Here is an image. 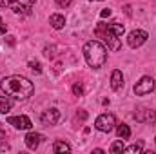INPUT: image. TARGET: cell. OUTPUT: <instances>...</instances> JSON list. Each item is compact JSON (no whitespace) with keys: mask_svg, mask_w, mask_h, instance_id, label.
Returning <instances> with one entry per match:
<instances>
[{"mask_svg":"<svg viewBox=\"0 0 156 154\" xmlns=\"http://www.w3.org/2000/svg\"><path fill=\"white\" fill-rule=\"evenodd\" d=\"M0 4L4 7H11L16 15H29L35 5V0H2Z\"/></svg>","mask_w":156,"mask_h":154,"instance_id":"3","label":"cell"},{"mask_svg":"<svg viewBox=\"0 0 156 154\" xmlns=\"http://www.w3.org/2000/svg\"><path fill=\"white\" fill-rule=\"evenodd\" d=\"M154 142H156V138H154Z\"/></svg>","mask_w":156,"mask_h":154,"instance_id":"30","label":"cell"},{"mask_svg":"<svg viewBox=\"0 0 156 154\" xmlns=\"http://www.w3.org/2000/svg\"><path fill=\"white\" fill-rule=\"evenodd\" d=\"M55 51H56V49L51 45V47H45V49H44V54H45L47 58H53V56H55Z\"/></svg>","mask_w":156,"mask_h":154,"instance_id":"21","label":"cell"},{"mask_svg":"<svg viewBox=\"0 0 156 154\" xmlns=\"http://www.w3.org/2000/svg\"><path fill=\"white\" fill-rule=\"evenodd\" d=\"M42 140H44V136L38 134V132H27V134H26V138H24L26 147H27V149H31V151H35V149L38 147Z\"/></svg>","mask_w":156,"mask_h":154,"instance_id":"11","label":"cell"},{"mask_svg":"<svg viewBox=\"0 0 156 154\" xmlns=\"http://www.w3.org/2000/svg\"><path fill=\"white\" fill-rule=\"evenodd\" d=\"M7 123L9 125H13L15 129H18V131H29L31 127H33V123H31V120L27 118V116H9L7 118Z\"/></svg>","mask_w":156,"mask_h":154,"instance_id":"7","label":"cell"},{"mask_svg":"<svg viewBox=\"0 0 156 154\" xmlns=\"http://www.w3.org/2000/svg\"><path fill=\"white\" fill-rule=\"evenodd\" d=\"M109 15H111V9H104V11L100 13V16H102V18H107Z\"/></svg>","mask_w":156,"mask_h":154,"instance_id":"24","label":"cell"},{"mask_svg":"<svg viewBox=\"0 0 156 154\" xmlns=\"http://www.w3.org/2000/svg\"><path fill=\"white\" fill-rule=\"evenodd\" d=\"M0 89H2L7 96H13V98H16V100H27V98L33 94L35 85H33V82H29L27 78L13 75V76H5L0 82Z\"/></svg>","mask_w":156,"mask_h":154,"instance_id":"1","label":"cell"},{"mask_svg":"<svg viewBox=\"0 0 156 154\" xmlns=\"http://www.w3.org/2000/svg\"><path fill=\"white\" fill-rule=\"evenodd\" d=\"M40 120H42V123L47 125V127L56 125L58 120H60V111H58V109H47V111H44V113L40 114Z\"/></svg>","mask_w":156,"mask_h":154,"instance_id":"8","label":"cell"},{"mask_svg":"<svg viewBox=\"0 0 156 154\" xmlns=\"http://www.w3.org/2000/svg\"><path fill=\"white\" fill-rule=\"evenodd\" d=\"M147 38H149V35H147L145 31H142V29H134V31L129 33V37H127V44H129L133 49H136V47H140L142 44H145V40Z\"/></svg>","mask_w":156,"mask_h":154,"instance_id":"6","label":"cell"},{"mask_svg":"<svg viewBox=\"0 0 156 154\" xmlns=\"http://www.w3.org/2000/svg\"><path fill=\"white\" fill-rule=\"evenodd\" d=\"M0 22H2V16H0Z\"/></svg>","mask_w":156,"mask_h":154,"instance_id":"29","label":"cell"},{"mask_svg":"<svg viewBox=\"0 0 156 154\" xmlns=\"http://www.w3.org/2000/svg\"><path fill=\"white\" fill-rule=\"evenodd\" d=\"M71 2H73V0H56V5L62 7V9H66V7L71 5Z\"/></svg>","mask_w":156,"mask_h":154,"instance_id":"22","label":"cell"},{"mask_svg":"<svg viewBox=\"0 0 156 154\" xmlns=\"http://www.w3.org/2000/svg\"><path fill=\"white\" fill-rule=\"evenodd\" d=\"M91 2H102V0H91Z\"/></svg>","mask_w":156,"mask_h":154,"instance_id":"28","label":"cell"},{"mask_svg":"<svg viewBox=\"0 0 156 154\" xmlns=\"http://www.w3.org/2000/svg\"><path fill=\"white\" fill-rule=\"evenodd\" d=\"M134 120L136 121H142V123H154L156 121V113L151 109H140L138 113H134Z\"/></svg>","mask_w":156,"mask_h":154,"instance_id":"9","label":"cell"},{"mask_svg":"<svg viewBox=\"0 0 156 154\" xmlns=\"http://www.w3.org/2000/svg\"><path fill=\"white\" fill-rule=\"evenodd\" d=\"M53 151L55 152H69L71 151V145L69 143H66V142H55V145H53Z\"/></svg>","mask_w":156,"mask_h":154,"instance_id":"17","label":"cell"},{"mask_svg":"<svg viewBox=\"0 0 156 154\" xmlns=\"http://www.w3.org/2000/svg\"><path fill=\"white\" fill-rule=\"evenodd\" d=\"M73 93H75V96H82V94H83L82 83H75V85H73Z\"/></svg>","mask_w":156,"mask_h":154,"instance_id":"20","label":"cell"},{"mask_svg":"<svg viewBox=\"0 0 156 154\" xmlns=\"http://www.w3.org/2000/svg\"><path fill=\"white\" fill-rule=\"evenodd\" d=\"M123 149H125V147H123V142H122V140H116V142L111 145V152H123Z\"/></svg>","mask_w":156,"mask_h":154,"instance_id":"19","label":"cell"},{"mask_svg":"<svg viewBox=\"0 0 156 154\" xmlns=\"http://www.w3.org/2000/svg\"><path fill=\"white\" fill-rule=\"evenodd\" d=\"M107 29H109L113 35H116V37H122V35H123V31H125V27H123L122 24H118V22L107 24Z\"/></svg>","mask_w":156,"mask_h":154,"instance_id":"16","label":"cell"},{"mask_svg":"<svg viewBox=\"0 0 156 154\" xmlns=\"http://www.w3.org/2000/svg\"><path fill=\"white\" fill-rule=\"evenodd\" d=\"M111 87L115 91H120L123 87V75H122V71H118V69L113 71V75H111Z\"/></svg>","mask_w":156,"mask_h":154,"instance_id":"12","label":"cell"},{"mask_svg":"<svg viewBox=\"0 0 156 154\" xmlns=\"http://www.w3.org/2000/svg\"><path fill=\"white\" fill-rule=\"evenodd\" d=\"M29 67H31L35 73H42V65H40L38 62H29Z\"/></svg>","mask_w":156,"mask_h":154,"instance_id":"23","label":"cell"},{"mask_svg":"<svg viewBox=\"0 0 156 154\" xmlns=\"http://www.w3.org/2000/svg\"><path fill=\"white\" fill-rule=\"evenodd\" d=\"M142 151H144V143H142V142H138V143H133L131 147L123 149V152H129V154H140Z\"/></svg>","mask_w":156,"mask_h":154,"instance_id":"18","label":"cell"},{"mask_svg":"<svg viewBox=\"0 0 156 154\" xmlns=\"http://www.w3.org/2000/svg\"><path fill=\"white\" fill-rule=\"evenodd\" d=\"M5 31H7L5 24H2V22H0V37H2V35H5Z\"/></svg>","mask_w":156,"mask_h":154,"instance_id":"25","label":"cell"},{"mask_svg":"<svg viewBox=\"0 0 156 154\" xmlns=\"http://www.w3.org/2000/svg\"><path fill=\"white\" fill-rule=\"evenodd\" d=\"M153 91H154V80L151 76L140 78V82H136V85H134V94L136 96H145Z\"/></svg>","mask_w":156,"mask_h":154,"instance_id":"5","label":"cell"},{"mask_svg":"<svg viewBox=\"0 0 156 154\" xmlns=\"http://www.w3.org/2000/svg\"><path fill=\"white\" fill-rule=\"evenodd\" d=\"M4 136H5V134H4V132H2V131H0V138H4Z\"/></svg>","mask_w":156,"mask_h":154,"instance_id":"27","label":"cell"},{"mask_svg":"<svg viewBox=\"0 0 156 154\" xmlns=\"http://www.w3.org/2000/svg\"><path fill=\"white\" fill-rule=\"evenodd\" d=\"M116 132L118 136L122 138V140H127V138H131V129H129V125H125V123H120L116 127Z\"/></svg>","mask_w":156,"mask_h":154,"instance_id":"15","label":"cell"},{"mask_svg":"<svg viewBox=\"0 0 156 154\" xmlns=\"http://www.w3.org/2000/svg\"><path fill=\"white\" fill-rule=\"evenodd\" d=\"M49 24L53 29H62L66 26V16L64 15H51L49 16Z\"/></svg>","mask_w":156,"mask_h":154,"instance_id":"13","label":"cell"},{"mask_svg":"<svg viewBox=\"0 0 156 154\" xmlns=\"http://www.w3.org/2000/svg\"><path fill=\"white\" fill-rule=\"evenodd\" d=\"M11 107H13V102H11L7 96H0V113L5 114V113L11 111Z\"/></svg>","mask_w":156,"mask_h":154,"instance_id":"14","label":"cell"},{"mask_svg":"<svg viewBox=\"0 0 156 154\" xmlns=\"http://www.w3.org/2000/svg\"><path fill=\"white\" fill-rule=\"evenodd\" d=\"M83 56H85V62L89 67L100 69L107 62V47L98 40H89L83 45Z\"/></svg>","mask_w":156,"mask_h":154,"instance_id":"2","label":"cell"},{"mask_svg":"<svg viewBox=\"0 0 156 154\" xmlns=\"http://www.w3.org/2000/svg\"><path fill=\"white\" fill-rule=\"evenodd\" d=\"M102 38L107 42V47H109L111 51H118V49H120V37L113 35V33H111V31L107 29V26H105V31H104Z\"/></svg>","mask_w":156,"mask_h":154,"instance_id":"10","label":"cell"},{"mask_svg":"<svg viewBox=\"0 0 156 154\" xmlns=\"http://www.w3.org/2000/svg\"><path fill=\"white\" fill-rule=\"evenodd\" d=\"M115 125H116V118H115V114H109V113L100 114L96 118V121H94V127L100 132H111L115 129Z\"/></svg>","mask_w":156,"mask_h":154,"instance_id":"4","label":"cell"},{"mask_svg":"<svg viewBox=\"0 0 156 154\" xmlns=\"http://www.w3.org/2000/svg\"><path fill=\"white\" fill-rule=\"evenodd\" d=\"M78 116H80L82 120H85V118H87V113H85V111H80V113H78Z\"/></svg>","mask_w":156,"mask_h":154,"instance_id":"26","label":"cell"}]
</instances>
